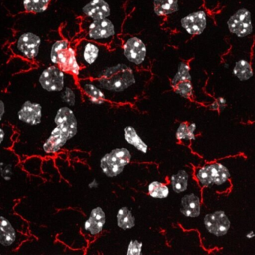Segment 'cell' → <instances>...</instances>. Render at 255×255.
Returning a JSON list of instances; mask_svg holds the SVG:
<instances>
[{
  "mask_svg": "<svg viewBox=\"0 0 255 255\" xmlns=\"http://www.w3.org/2000/svg\"><path fill=\"white\" fill-rule=\"evenodd\" d=\"M12 167L11 165H7L5 162H0V176L4 180L8 181L11 180L13 175Z\"/></svg>",
  "mask_w": 255,
  "mask_h": 255,
  "instance_id": "836d02e7",
  "label": "cell"
},
{
  "mask_svg": "<svg viewBox=\"0 0 255 255\" xmlns=\"http://www.w3.org/2000/svg\"><path fill=\"white\" fill-rule=\"evenodd\" d=\"M0 255H1V253H0Z\"/></svg>",
  "mask_w": 255,
  "mask_h": 255,
  "instance_id": "f35d334b",
  "label": "cell"
},
{
  "mask_svg": "<svg viewBox=\"0 0 255 255\" xmlns=\"http://www.w3.org/2000/svg\"><path fill=\"white\" fill-rule=\"evenodd\" d=\"M188 180H189V175L186 171L183 170L171 176V181L173 190L177 193L184 192L188 187Z\"/></svg>",
  "mask_w": 255,
  "mask_h": 255,
  "instance_id": "484cf974",
  "label": "cell"
},
{
  "mask_svg": "<svg viewBox=\"0 0 255 255\" xmlns=\"http://www.w3.org/2000/svg\"><path fill=\"white\" fill-rule=\"evenodd\" d=\"M56 128H59L68 140L72 139L78 132V122L74 111L68 107L58 110L54 119Z\"/></svg>",
  "mask_w": 255,
  "mask_h": 255,
  "instance_id": "8992f818",
  "label": "cell"
},
{
  "mask_svg": "<svg viewBox=\"0 0 255 255\" xmlns=\"http://www.w3.org/2000/svg\"><path fill=\"white\" fill-rule=\"evenodd\" d=\"M196 177L200 184L203 186H209L213 183L211 170L210 165L200 168L196 173Z\"/></svg>",
  "mask_w": 255,
  "mask_h": 255,
  "instance_id": "4dcf8cb0",
  "label": "cell"
},
{
  "mask_svg": "<svg viewBox=\"0 0 255 255\" xmlns=\"http://www.w3.org/2000/svg\"><path fill=\"white\" fill-rule=\"evenodd\" d=\"M210 167L212 177H213V183L214 184L218 186L223 184L225 182L228 181V179L231 177L228 168L224 166L222 164L213 163L210 165Z\"/></svg>",
  "mask_w": 255,
  "mask_h": 255,
  "instance_id": "cb8c5ba5",
  "label": "cell"
},
{
  "mask_svg": "<svg viewBox=\"0 0 255 255\" xmlns=\"http://www.w3.org/2000/svg\"><path fill=\"white\" fill-rule=\"evenodd\" d=\"M17 231L6 218L0 216V243L4 246H11L17 240Z\"/></svg>",
  "mask_w": 255,
  "mask_h": 255,
  "instance_id": "ac0fdd59",
  "label": "cell"
},
{
  "mask_svg": "<svg viewBox=\"0 0 255 255\" xmlns=\"http://www.w3.org/2000/svg\"><path fill=\"white\" fill-rule=\"evenodd\" d=\"M226 105V101L223 98H219L216 99L210 106V109L213 110L220 111L222 109L225 108Z\"/></svg>",
  "mask_w": 255,
  "mask_h": 255,
  "instance_id": "e575fe53",
  "label": "cell"
},
{
  "mask_svg": "<svg viewBox=\"0 0 255 255\" xmlns=\"http://www.w3.org/2000/svg\"><path fill=\"white\" fill-rule=\"evenodd\" d=\"M228 30L238 38H244L253 31L250 11L241 8L236 11L228 20Z\"/></svg>",
  "mask_w": 255,
  "mask_h": 255,
  "instance_id": "277c9868",
  "label": "cell"
},
{
  "mask_svg": "<svg viewBox=\"0 0 255 255\" xmlns=\"http://www.w3.org/2000/svg\"><path fill=\"white\" fill-rule=\"evenodd\" d=\"M80 86L85 95L88 97L89 101L92 104L101 105L105 103V94L97 85L94 84L92 82L83 80L80 82Z\"/></svg>",
  "mask_w": 255,
  "mask_h": 255,
  "instance_id": "d6986e66",
  "label": "cell"
},
{
  "mask_svg": "<svg viewBox=\"0 0 255 255\" xmlns=\"http://www.w3.org/2000/svg\"><path fill=\"white\" fill-rule=\"evenodd\" d=\"M82 11L92 20L107 18L111 14L110 5L105 0H92L83 7Z\"/></svg>",
  "mask_w": 255,
  "mask_h": 255,
  "instance_id": "4fadbf2b",
  "label": "cell"
},
{
  "mask_svg": "<svg viewBox=\"0 0 255 255\" xmlns=\"http://www.w3.org/2000/svg\"><path fill=\"white\" fill-rule=\"evenodd\" d=\"M196 129V125L195 123L188 125L186 122H183L180 124L177 129V133H176V138L179 141H193L195 139V132Z\"/></svg>",
  "mask_w": 255,
  "mask_h": 255,
  "instance_id": "4316f807",
  "label": "cell"
},
{
  "mask_svg": "<svg viewBox=\"0 0 255 255\" xmlns=\"http://www.w3.org/2000/svg\"><path fill=\"white\" fill-rule=\"evenodd\" d=\"M98 186V183L95 179H94V180H92V181L89 184V187L90 188V189H96Z\"/></svg>",
  "mask_w": 255,
  "mask_h": 255,
  "instance_id": "74e56055",
  "label": "cell"
},
{
  "mask_svg": "<svg viewBox=\"0 0 255 255\" xmlns=\"http://www.w3.org/2000/svg\"><path fill=\"white\" fill-rule=\"evenodd\" d=\"M116 35L114 24L109 19L92 20L88 27V37L95 41H107Z\"/></svg>",
  "mask_w": 255,
  "mask_h": 255,
  "instance_id": "ba28073f",
  "label": "cell"
},
{
  "mask_svg": "<svg viewBox=\"0 0 255 255\" xmlns=\"http://www.w3.org/2000/svg\"><path fill=\"white\" fill-rule=\"evenodd\" d=\"M99 55V46L93 41H84L79 47V59L82 63L87 66L95 64Z\"/></svg>",
  "mask_w": 255,
  "mask_h": 255,
  "instance_id": "2e32d148",
  "label": "cell"
},
{
  "mask_svg": "<svg viewBox=\"0 0 255 255\" xmlns=\"http://www.w3.org/2000/svg\"><path fill=\"white\" fill-rule=\"evenodd\" d=\"M61 98L62 101L70 107H74L76 104V94L71 88L65 87L62 91Z\"/></svg>",
  "mask_w": 255,
  "mask_h": 255,
  "instance_id": "1f68e13d",
  "label": "cell"
},
{
  "mask_svg": "<svg viewBox=\"0 0 255 255\" xmlns=\"http://www.w3.org/2000/svg\"><path fill=\"white\" fill-rule=\"evenodd\" d=\"M42 106L30 101H26L17 113L19 120L31 126L40 125L42 122Z\"/></svg>",
  "mask_w": 255,
  "mask_h": 255,
  "instance_id": "8fae6325",
  "label": "cell"
},
{
  "mask_svg": "<svg viewBox=\"0 0 255 255\" xmlns=\"http://www.w3.org/2000/svg\"><path fill=\"white\" fill-rule=\"evenodd\" d=\"M65 72L54 65L42 71L38 81L41 88L47 92H59L65 88Z\"/></svg>",
  "mask_w": 255,
  "mask_h": 255,
  "instance_id": "5b68a950",
  "label": "cell"
},
{
  "mask_svg": "<svg viewBox=\"0 0 255 255\" xmlns=\"http://www.w3.org/2000/svg\"><path fill=\"white\" fill-rule=\"evenodd\" d=\"M148 193L155 198H165L169 195L168 186L160 182L153 181L148 186Z\"/></svg>",
  "mask_w": 255,
  "mask_h": 255,
  "instance_id": "83f0119b",
  "label": "cell"
},
{
  "mask_svg": "<svg viewBox=\"0 0 255 255\" xmlns=\"http://www.w3.org/2000/svg\"><path fill=\"white\" fill-rule=\"evenodd\" d=\"M125 139L128 144L134 146L135 148L138 149L139 151L146 153L148 150L147 144L140 138L139 135L137 133L135 128L131 126H128L125 128Z\"/></svg>",
  "mask_w": 255,
  "mask_h": 255,
  "instance_id": "44dd1931",
  "label": "cell"
},
{
  "mask_svg": "<svg viewBox=\"0 0 255 255\" xmlns=\"http://www.w3.org/2000/svg\"><path fill=\"white\" fill-rule=\"evenodd\" d=\"M50 2L51 0H23V5L26 12L41 14L48 9Z\"/></svg>",
  "mask_w": 255,
  "mask_h": 255,
  "instance_id": "d4e9b609",
  "label": "cell"
},
{
  "mask_svg": "<svg viewBox=\"0 0 255 255\" xmlns=\"http://www.w3.org/2000/svg\"><path fill=\"white\" fill-rule=\"evenodd\" d=\"M207 14L204 11L188 14L180 20L182 28L191 35H199L207 27Z\"/></svg>",
  "mask_w": 255,
  "mask_h": 255,
  "instance_id": "7c38bea8",
  "label": "cell"
},
{
  "mask_svg": "<svg viewBox=\"0 0 255 255\" xmlns=\"http://www.w3.org/2000/svg\"><path fill=\"white\" fill-rule=\"evenodd\" d=\"M117 225L124 230L131 229L135 225V218L128 207H122L117 213Z\"/></svg>",
  "mask_w": 255,
  "mask_h": 255,
  "instance_id": "7402d4cb",
  "label": "cell"
},
{
  "mask_svg": "<svg viewBox=\"0 0 255 255\" xmlns=\"http://www.w3.org/2000/svg\"><path fill=\"white\" fill-rule=\"evenodd\" d=\"M41 38L32 32L20 35L17 42V49L22 56L28 59H35L39 54Z\"/></svg>",
  "mask_w": 255,
  "mask_h": 255,
  "instance_id": "30bf717a",
  "label": "cell"
},
{
  "mask_svg": "<svg viewBox=\"0 0 255 255\" xmlns=\"http://www.w3.org/2000/svg\"><path fill=\"white\" fill-rule=\"evenodd\" d=\"M122 49L125 57L134 65H141L147 57V47L144 41L137 37L127 40Z\"/></svg>",
  "mask_w": 255,
  "mask_h": 255,
  "instance_id": "52a82bcc",
  "label": "cell"
},
{
  "mask_svg": "<svg viewBox=\"0 0 255 255\" xmlns=\"http://www.w3.org/2000/svg\"><path fill=\"white\" fill-rule=\"evenodd\" d=\"M190 68L186 62H180L177 68V71L171 80V86L182 81H191Z\"/></svg>",
  "mask_w": 255,
  "mask_h": 255,
  "instance_id": "f1b7e54d",
  "label": "cell"
},
{
  "mask_svg": "<svg viewBox=\"0 0 255 255\" xmlns=\"http://www.w3.org/2000/svg\"><path fill=\"white\" fill-rule=\"evenodd\" d=\"M106 223V214L101 207H97L91 211L89 218L84 222L85 231L91 235H98L102 231Z\"/></svg>",
  "mask_w": 255,
  "mask_h": 255,
  "instance_id": "5bb4252c",
  "label": "cell"
},
{
  "mask_svg": "<svg viewBox=\"0 0 255 255\" xmlns=\"http://www.w3.org/2000/svg\"><path fill=\"white\" fill-rule=\"evenodd\" d=\"M142 243L138 241V240H131L128 246V255H140L142 251Z\"/></svg>",
  "mask_w": 255,
  "mask_h": 255,
  "instance_id": "d6a6232c",
  "label": "cell"
},
{
  "mask_svg": "<svg viewBox=\"0 0 255 255\" xmlns=\"http://www.w3.org/2000/svg\"><path fill=\"white\" fill-rule=\"evenodd\" d=\"M233 74L240 81H246L253 76L252 65L246 60H239L234 65Z\"/></svg>",
  "mask_w": 255,
  "mask_h": 255,
  "instance_id": "603a6c76",
  "label": "cell"
},
{
  "mask_svg": "<svg viewBox=\"0 0 255 255\" xmlns=\"http://www.w3.org/2000/svg\"><path fill=\"white\" fill-rule=\"evenodd\" d=\"M204 222L206 229L217 237L225 235L231 227V222L224 211H216L206 215Z\"/></svg>",
  "mask_w": 255,
  "mask_h": 255,
  "instance_id": "9c48e42d",
  "label": "cell"
},
{
  "mask_svg": "<svg viewBox=\"0 0 255 255\" xmlns=\"http://www.w3.org/2000/svg\"><path fill=\"white\" fill-rule=\"evenodd\" d=\"M180 212L186 217H198L201 213V201L195 194L184 195L180 204Z\"/></svg>",
  "mask_w": 255,
  "mask_h": 255,
  "instance_id": "e0dca14e",
  "label": "cell"
},
{
  "mask_svg": "<svg viewBox=\"0 0 255 255\" xmlns=\"http://www.w3.org/2000/svg\"><path fill=\"white\" fill-rule=\"evenodd\" d=\"M50 60L64 72L74 76L80 75L81 67L77 60V53L67 40H59L53 44Z\"/></svg>",
  "mask_w": 255,
  "mask_h": 255,
  "instance_id": "7a4b0ae2",
  "label": "cell"
},
{
  "mask_svg": "<svg viewBox=\"0 0 255 255\" xmlns=\"http://www.w3.org/2000/svg\"><path fill=\"white\" fill-rule=\"evenodd\" d=\"M5 113V104L2 100H0V122L3 119Z\"/></svg>",
  "mask_w": 255,
  "mask_h": 255,
  "instance_id": "d590c367",
  "label": "cell"
},
{
  "mask_svg": "<svg viewBox=\"0 0 255 255\" xmlns=\"http://www.w3.org/2000/svg\"><path fill=\"white\" fill-rule=\"evenodd\" d=\"M135 74L130 67L117 64L103 70L97 78V86L109 92H121L135 84Z\"/></svg>",
  "mask_w": 255,
  "mask_h": 255,
  "instance_id": "6da1fadb",
  "label": "cell"
},
{
  "mask_svg": "<svg viewBox=\"0 0 255 255\" xmlns=\"http://www.w3.org/2000/svg\"><path fill=\"white\" fill-rule=\"evenodd\" d=\"M153 10L159 17L174 14L179 10L178 0H153Z\"/></svg>",
  "mask_w": 255,
  "mask_h": 255,
  "instance_id": "ffe728a7",
  "label": "cell"
},
{
  "mask_svg": "<svg viewBox=\"0 0 255 255\" xmlns=\"http://www.w3.org/2000/svg\"><path fill=\"white\" fill-rule=\"evenodd\" d=\"M131 158L130 152L126 148L115 149L101 159V169L107 177H116L130 162Z\"/></svg>",
  "mask_w": 255,
  "mask_h": 255,
  "instance_id": "3957f363",
  "label": "cell"
},
{
  "mask_svg": "<svg viewBox=\"0 0 255 255\" xmlns=\"http://www.w3.org/2000/svg\"><path fill=\"white\" fill-rule=\"evenodd\" d=\"M174 92L184 98H190L193 95V87L191 81H182L172 86Z\"/></svg>",
  "mask_w": 255,
  "mask_h": 255,
  "instance_id": "f546056e",
  "label": "cell"
},
{
  "mask_svg": "<svg viewBox=\"0 0 255 255\" xmlns=\"http://www.w3.org/2000/svg\"><path fill=\"white\" fill-rule=\"evenodd\" d=\"M68 141L69 140L68 139L66 135L56 127L52 131L49 138L43 144V150L46 153L54 154L60 151Z\"/></svg>",
  "mask_w": 255,
  "mask_h": 255,
  "instance_id": "9a60e30c",
  "label": "cell"
},
{
  "mask_svg": "<svg viewBox=\"0 0 255 255\" xmlns=\"http://www.w3.org/2000/svg\"><path fill=\"white\" fill-rule=\"evenodd\" d=\"M5 131L3 129L0 128V145L3 142L4 139H5Z\"/></svg>",
  "mask_w": 255,
  "mask_h": 255,
  "instance_id": "8d00e7d4",
  "label": "cell"
}]
</instances>
